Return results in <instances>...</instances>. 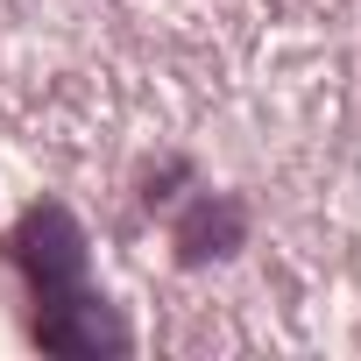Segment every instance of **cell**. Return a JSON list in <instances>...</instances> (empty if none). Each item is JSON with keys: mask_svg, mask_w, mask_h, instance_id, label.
<instances>
[{"mask_svg": "<svg viewBox=\"0 0 361 361\" xmlns=\"http://www.w3.org/2000/svg\"><path fill=\"white\" fill-rule=\"evenodd\" d=\"M8 255L22 262L36 305H64V298H85V290H92V283H85V262H92V255H85V227H78L71 206H57V199H43V206H29V213L15 220Z\"/></svg>", "mask_w": 361, "mask_h": 361, "instance_id": "cell-1", "label": "cell"}, {"mask_svg": "<svg viewBox=\"0 0 361 361\" xmlns=\"http://www.w3.org/2000/svg\"><path fill=\"white\" fill-rule=\"evenodd\" d=\"M36 340L50 354H78V361H99V354H128V326L121 312L85 290V298H64V305H36Z\"/></svg>", "mask_w": 361, "mask_h": 361, "instance_id": "cell-2", "label": "cell"}, {"mask_svg": "<svg viewBox=\"0 0 361 361\" xmlns=\"http://www.w3.org/2000/svg\"><path fill=\"white\" fill-rule=\"evenodd\" d=\"M241 234H248V220H241L234 199H199L185 220H177V255L185 262H220V255L241 248Z\"/></svg>", "mask_w": 361, "mask_h": 361, "instance_id": "cell-3", "label": "cell"}]
</instances>
